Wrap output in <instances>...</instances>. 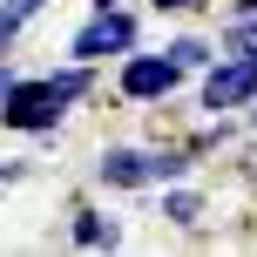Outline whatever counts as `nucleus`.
<instances>
[{
  "mask_svg": "<svg viewBox=\"0 0 257 257\" xmlns=\"http://www.w3.org/2000/svg\"><path fill=\"white\" fill-rule=\"evenodd\" d=\"M88 88H95V68H88V61H68V68H54V75H27V81L14 75L7 102H0V122L21 128V136H54L61 115H68Z\"/></svg>",
  "mask_w": 257,
  "mask_h": 257,
  "instance_id": "1",
  "label": "nucleus"
},
{
  "mask_svg": "<svg viewBox=\"0 0 257 257\" xmlns=\"http://www.w3.org/2000/svg\"><path fill=\"white\" fill-rule=\"evenodd\" d=\"M136 48V14L128 7H95L88 21L75 27V41H68V61H122V54Z\"/></svg>",
  "mask_w": 257,
  "mask_h": 257,
  "instance_id": "2",
  "label": "nucleus"
},
{
  "mask_svg": "<svg viewBox=\"0 0 257 257\" xmlns=\"http://www.w3.org/2000/svg\"><path fill=\"white\" fill-rule=\"evenodd\" d=\"M176 81H183V68L169 61V54H136V48H128L122 68H115V95H122V102H169Z\"/></svg>",
  "mask_w": 257,
  "mask_h": 257,
  "instance_id": "3",
  "label": "nucleus"
},
{
  "mask_svg": "<svg viewBox=\"0 0 257 257\" xmlns=\"http://www.w3.org/2000/svg\"><path fill=\"white\" fill-rule=\"evenodd\" d=\"M250 95H257L250 54H217V61L203 68V108H210V115H223V108H250Z\"/></svg>",
  "mask_w": 257,
  "mask_h": 257,
  "instance_id": "4",
  "label": "nucleus"
},
{
  "mask_svg": "<svg viewBox=\"0 0 257 257\" xmlns=\"http://www.w3.org/2000/svg\"><path fill=\"white\" fill-rule=\"evenodd\" d=\"M95 176L108 190H149V149H102Z\"/></svg>",
  "mask_w": 257,
  "mask_h": 257,
  "instance_id": "5",
  "label": "nucleus"
},
{
  "mask_svg": "<svg viewBox=\"0 0 257 257\" xmlns=\"http://www.w3.org/2000/svg\"><path fill=\"white\" fill-rule=\"evenodd\" d=\"M68 237H75L81 250H115V244H122V223L108 217V210H88V203H81L75 223H68Z\"/></svg>",
  "mask_w": 257,
  "mask_h": 257,
  "instance_id": "6",
  "label": "nucleus"
},
{
  "mask_svg": "<svg viewBox=\"0 0 257 257\" xmlns=\"http://www.w3.org/2000/svg\"><path fill=\"white\" fill-rule=\"evenodd\" d=\"M163 54H169V61H176V68H183V75H203V68H210V61H217V48H210V41H203V34H176V41H169V48H163Z\"/></svg>",
  "mask_w": 257,
  "mask_h": 257,
  "instance_id": "7",
  "label": "nucleus"
},
{
  "mask_svg": "<svg viewBox=\"0 0 257 257\" xmlns=\"http://www.w3.org/2000/svg\"><path fill=\"white\" fill-rule=\"evenodd\" d=\"M41 7H54V0H0V54H7L14 41H21V27L34 21Z\"/></svg>",
  "mask_w": 257,
  "mask_h": 257,
  "instance_id": "8",
  "label": "nucleus"
},
{
  "mask_svg": "<svg viewBox=\"0 0 257 257\" xmlns=\"http://www.w3.org/2000/svg\"><path fill=\"white\" fill-rule=\"evenodd\" d=\"M163 217L176 223V230H196V223H203V196H196V190H176V183H169V190H163Z\"/></svg>",
  "mask_w": 257,
  "mask_h": 257,
  "instance_id": "9",
  "label": "nucleus"
},
{
  "mask_svg": "<svg viewBox=\"0 0 257 257\" xmlns=\"http://www.w3.org/2000/svg\"><path fill=\"white\" fill-rule=\"evenodd\" d=\"M190 176V149H149V183H183Z\"/></svg>",
  "mask_w": 257,
  "mask_h": 257,
  "instance_id": "10",
  "label": "nucleus"
},
{
  "mask_svg": "<svg viewBox=\"0 0 257 257\" xmlns=\"http://www.w3.org/2000/svg\"><path fill=\"white\" fill-rule=\"evenodd\" d=\"M257 48V14H230V27H223V54H250Z\"/></svg>",
  "mask_w": 257,
  "mask_h": 257,
  "instance_id": "11",
  "label": "nucleus"
},
{
  "mask_svg": "<svg viewBox=\"0 0 257 257\" xmlns=\"http://www.w3.org/2000/svg\"><path fill=\"white\" fill-rule=\"evenodd\" d=\"M149 7H156V14H190L196 0H149Z\"/></svg>",
  "mask_w": 257,
  "mask_h": 257,
  "instance_id": "12",
  "label": "nucleus"
},
{
  "mask_svg": "<svg viewBox=\"0 0 257 257\" xmlns=\"http://www.w3.org/2000/svg\"><path fill=\"white\" fill-rule=\"evenodd\" d=\"M7 88H14V75H7V61H0V102H7Z\"/></svg>",
  "mask_w": 257,
  "mask_h": 257,
  "instance_id": "13",
  "label": "nucleus"
},
{
  "mask_svg": "<svg viewBox=\"0 0 257 257\" xmlns=\"http://www.w3.org/2000/svg\"><path fill=\"white\" fill-rule=\"evenodd\" d=\"M230 14H257V0H230Z\"/></svg>",
  "mask_w": 257,
  "mask_h": 257,
  "instance_id": "14",
  "label": "nucleus"
},
{
  "mask_svg": "<svg viewBox=\"0 0 257 257\" xmlns=\"http://www.w3.org/2000/svg\"><path fill=\"white\" fill-rule=\"evenodd\" d=\"M250 128H257V95H250Z\"/></svg>",
  "mask_w": 257,
  "mask_h": 257,
  "instance_id": "15",
  "label": "nucleus"
},
{
  "mask_svg": "<svg viewBox=\"0 0 257 257\" xmlns=\"http://www.w3.org/2000/svg\"><path fill=\"white\" fill-rule=\"evenodd\" d=\"M95 7H122V0H95Z\"/></svg>",
  "mask_w": 257,
  "mask_h": 257,
  "instance_id": "16",
  "label": "nucleus"
},
{
  "mask_svg": "<svg viewBox=\"0 0 257 257\" xmlns=\"http://www.w3.org/2000/svg\"><path fill=\"white\" fill-rule=\"evenodd\" d=\"M250 68H257V48H250Z\"/></svg>",
  "mask_w": 257,
  "mask_h": 257,
  "instance_id": "17",
  "label": "nucleus"
}]
</instances>
